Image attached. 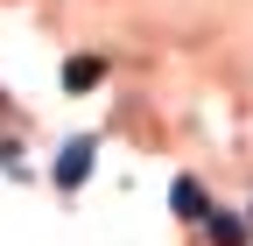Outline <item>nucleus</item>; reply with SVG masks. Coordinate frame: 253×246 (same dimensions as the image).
<instances>
[{
    "label": "nucleus",
    "instance_id": "nucleus-1",
    "mask_svg": "<svg viewBox=\"0 0 253 246\" xmlns=\"http://www.w3.org/2000/svg\"><path fill=\"white\" fill-rule=\"evenodd\" d=\"M84 169H91V141H71L56 162V183H84Z\"/></svg>",
    "mask_w": 253,
    "mask_h": 246
},
{
    "label": "nucleus",
    "instance_id": "nucleus-2",
    "mask_svg": "<svg viewBox=\"0 0 253 246\" xmlns=\"http://www.w3.org/2000/svg\"><path fill=\"white\" fill-rule=\"evenodd\" d=\"M99 56H71V71H63V84H71V91H91V84H99Z\"/></svg>",
    "mask_w": 253,
    "mask_h": 246
},
{
    "label": "nucleus",
    "instance_id": "nucleus-3",
    "mask_svg": "<svg viewBox=\"0 0 253 246\" xmlns=\"http://www.w3.org/2000/svg\"><path fill=\"white\" fill-rule=\"evenodd\" d=\"M176 211H183V218H204V211H211V204H204V190H197L190 176L176 183Z\"/></svg>",
    "mask_w": 253,
    "mask_h": 246
},
{
    "label": "nucleus",
    "instance_id": "nucleus-4",
    "mask_svg": "<svg viewBox=\"0 0 253 246\" xmlns=\"http://www.w3.org/2000/svg\"><path fill=\"white\" fill-rule=\"evenodd\" d=\"M211 239H218V246H246V225H239V218H211Z\"/></svg>",
    "mask_w": 253,
    "mask_h": 246
}]
</instances>
